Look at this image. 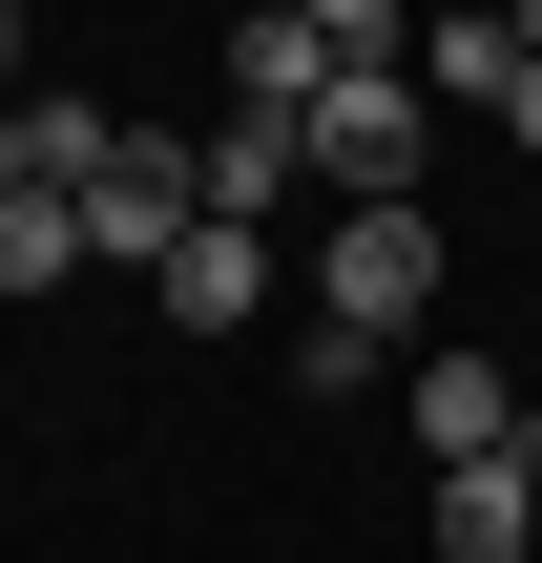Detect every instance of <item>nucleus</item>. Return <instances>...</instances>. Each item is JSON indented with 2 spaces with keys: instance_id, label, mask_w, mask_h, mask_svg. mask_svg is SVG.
Returning <instances> with one entry per match:
<instances>
[{
  "instance_id": "1",
  "label": "nucleus",
  "mask_w": 542,
  "mask_h": 563,
  "mask_svg": "<svg viewBox=\"0 0 542 563\" xmlns=\"http://www.w3.org/2000/svg\"><path fill=\"white\" fill-rule=\"evenodd\" d=\"M313 313L397 355V334L439 313V209H334V251H313Z\"/></svg>"
},
{
  "instance_id": "2",
  "label": "nucleus",
  "mask_w": 542,
  "mask_h": 563,
  "mask_svg": "<svg viewBox=\"0 0 542 563\" xmlns=\"http://www.w3.org/2000/svg\"><path fill=\"white\" fill-rule=\"evenodd\" d=\"M418 146H439L418 63H355V84L313 104V188H355V209H418Z\"/></svg>"
},
{
  "instance_id": "3",
  "label": "nucleus",
  "mask_w": 542,
  "mask_h": 563,
  "mask_svg": "<svg viewBox=\"0 0 542 563\" xmlns=\"http://www.w3.org/2000/svg\"><path fill=\"white\" fill-rule=\"evenodd\" d=\"M63 209H84V251H125V272H167V251L209 230V188H188V146H167V125H125V146H104Z\"/></svg>"
},
{
  "instance_id": "4",
  "label": "nucleus",
  "mask_w": 542,
  "mask_h": 563,
  "mask_svg": "<svg viewBox=\"0 0 542 563\" xmlns=\"http://www.w3.org/2000/svg\"><path fill=\"white\" fill-rule=\"evenodd\" d=\"M188 188H209V230H272V209L313 188V125H292V104H230V125L188 146Z\"/></svg>"
},
{
  "instance_id": "5",
  "label": "nucleus",
  "mask_w": 542,
  "mask_h": 563,
  "mask_svg": "<svg viewBox=\"0 0 542 563\" xmlns=\"http://www.w3.org/2000/svg\"><path fill=\"white\" fill-rule=\"evenodd\" d=\"M397 418L439 439V481H460V460H522V397H501V355H397Z\"/></svg>"
},
{
  "instance_id": "6",
  "label": "nucleus",
  "mask_w": 542,
  "mask_h": 563,
  "mask_svg": "<svg viewBox=\"0 0 542 563\" xmlns=\"http://www.w3.org/2000/svg\"><path fill=\"white\" fill-rule=\"evenodd\" d=\"M334 84H355V63L313 42V0H251V21H230V104H292V125H313Z\"/></svg>"
},
{
  "instance_id": "7",
  "label": "nucleus",
  "mask_w": 542,
  "mask_h": 563,
  "mask_svg": "<svg viewBox=\"0 0 542 563\" xmlns=\"http://www.w3.org/2000/svg\"><path fill=\"white\" fill-rule=\"evenodd\" d=\"M542 543V439L522 460H460V481H439V563H522Z\"/></svg>"
},
{
  "instance_id": "8",
  "label": "nucleus",
  "mask_w": 542,
  "mask_h": 563,
  "mask_svg": "<svg viewBox=\"0 0 542 563\" xmlns=\"http://www.w3.org/2000/svg\"><path fill=\"white\" fill-rule=\"evenodd\" d=\"M146 292H167L188 334H251V313H272V230H188V251H167Z\"/></svg>"
},
{
  "instance_id": "9",
  "label": "nucleus",
  "mask_w": 542,
  "mask_h": 563,
  "mask_svg": "<svg viewBox=\"0 0 542 563\" xmlns=\"http://www.w3.org/2000/svg\"><path fill=\"white\" fill-rule=\"evenodd\" d=\"M501 84H522V0H480V21H418V104H480V125H501Z\"/></svg>"
},
{
  "instance_id": "10",
  "label": "nucleus",
  "mask_w": 542,
  "mask_h": 563,
  "mask_svg": "<svg viewBox=\"0 0 542 563\" xmlns=\"http://www.w3.org/2000/svg\"><path fill=\"white\" fill-rule=\"evenodd\" d=\"M84 272V209L63 188H0V292H63Z\"/></svg>"
},
{
  "instance_id": "11",
  "label": "nucleus",
  "mask_w": 542,
  "mask_h": 563,
  "mask_svg": "<svg viewBox=\"0 0 542 563\" xmlns=\"http://www.w3.org/2000/svg\"><path fill=\"white\" fill-rule=\"evenodd\" d=\"M313 42H334V63H397V42H418V0H313Z\"/></svg>"
},
{
  "instance_id": "12",
  "label": "nucleus",
  "mask_w": 542,
  "mask_h": 563,
  "mask_svg": "<svg viewBox=\"0 0 542 563\" xmlns=\"http://www.w3.org/2000/svg\"><path fill=\"white\" fill-rule=\"evenodd\" d=\"M0 188H42V104H0Z\"/></svg>"
},
{
  "instance_id": "13",
  "label": "nucleus",
  "mask_w": 542,
  "mask_h": 563,
  "mask_svg": "<svg viewBox=\"0 0 542 563\" xmlns=\"http://www.w3.org/2000/svg\"><path fill=\"white\" fill-rule=\"evenodd\" d=\"M501 125H522V146H542V21H522V84H501Z\"/></svg>"
},
{
  "instance_id": "14",
  "label": "nucleus",
  "mask_w": 542,
  "mask_h": 563,
  "mask_svg": "<svg viewBox=\"0 0 542 563\" xmlns=\"http://www.w3.org/2000/svg\"><path fill=\"white\" fill-rule=\"evenodd\" d=\"M0 63H21V0H0ZM0 104H21V84H0Z\"/></svg>"
},
{
  "instance_id": "15",
  "label": "nucleus",
  "mask_w": 542,
  "mask_h": 563,
  "mask_svg": "<svg viewBox=\"0 0 542 563\" xmlns=\"http://www.w3.org/2000/svg\"><path fill=\"white\" fill-rule=\"evenodd\" d=\"M522 21H542V0H522Z\"/></svg>"
}]
</instances>
